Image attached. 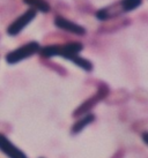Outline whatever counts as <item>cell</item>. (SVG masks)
<instances>
[{
    "label": "cell",
    "mask_w": 148,
    "mask_h": 158,
    "mask_svg": "<svg viewBox=\"0 0 148 158\" xmlns=\"http://www.w3.org/2000/svg\"><path fill=\"white\" fill-rule=\"evenodd\" d=\"M141 4L142 0H119L98 9L95 13V16L100 21H109L112 19L119 18L124 13L134 10L139 6H141Z\"/></svg>",
    "instance_id": "6da1fadb"
},
{
    "label": "cell",
    "mask_w": 148,
    "mask_h": 158,
    "mask_svg": "<svg viewBox=\"0 0 148 158\" xmlns=\"http://www.w3.org/2000/svg\"><path fill=\"white\" fill-rule=\"evenodd\" d=\"M83 50V45L80 42H68L65 44H53L43 46L39 50L41 57L44 59H49L52 57H63L71 60L73 57L78 56Z\"/></svg>",
    "instance_id": "7a4b0ae2"
},
{
    "label": "cell",
    "mask_w": 148,
    "mask_h": 158,
    "mask_svg": "<svg viewBox=\"0 0 148 158\" xmlns=\"http://www.w3.org/2000/svg\"><path fill=\"white\" fill-rule=\"evenodd\" d=\"M109 95H110V90H109L108 84L100 83L98 88H97V91H96L92 97L87 98L81 105L78 106V107L74 110L72 115H73L74 118H78V117H82L85 114H88L94 107H95V105L97 103H100L101 101L105 99Z\"/></svg>",
    "instance_id": "3957f363"
},
{
    "label": "cell",
    "mask_w": 148,
    "mask_h": 158,
    "mask_svg": "<svg viewBox=\"0 0 148 158\" xmlns=\"http://www.w3.org/2000/svg\"><path fill=\"white\" fill-rule=\"evenodd\" d=\"M41 50V45L38 42H29L24 45H21L20 48H15L13 51H11L6 54L5 60L9 65H15L18 62L22 61V60H26L28 58H30L31 56H34L36 53L39 52Z\"/></svg>",
    "instance_id": "277c9868"
},
{
    "label": "cell",
    "mask_w": 148,
    "mask_h": 158,
    "mask_svg": "<svg viewBox=\"0 0 148 158\" xmlns=\"http://www.w3.org/2000/svg\"><path fill=\"white\" fill-rule=\"evenodd\" d=\"M36 15H37V10H36V9H34V8L27 9L24 13L21 14L18 19H15L13 22L7 27V30H6L7 34H8L9 36L19 35V34L36 18Z\"/></svg>",
    "instance_id": "5b68a950"
},
{
    "label": "cell",
    "mask_w": 148,
    "mask_h": 158,
    "mask_svg": "<svg viewBox=\"0 0 148 158\" xmlns=\"http://www.w3.org/2000/svg\"><path fill=\"white\" fill-rule=\"evenodd\" d=\"M53 22H54V26H56L57 28H59V29L66 31V32L73 34V35L83 36V35H86V32H87L86 29H85L82 26H80L78 23L73 22V21H71V20L64 18V16H61V15L56 16Z\"/></svg>",
    "instance_id": "8992f818"
},
{
    "label": "cell",
    "mask_w": 148,
    "mask_h": 158,
    "mask_svg": "<svg viewBox=\"0 0 148 158\" xmlns=\"http://www.w3.org/2000/svg\"><path fill=\"white\" fill-rule=\"evenodd\" d=\"M0 151L8 158H28L21 149H19L16 145L11 142L7 136L1 133H0Z\"/></svg>",
    "instance_id": "52a82bcc"
},
{
    "label": "cell",
    "mask_w": 148,
    "mask_h": 158,
    "mask_svg": "<svg viewBox=\"0 0 148 158\" xmlns=\"http://www.w3.org/2000/svg\"><path fill=\"white\" fill-rule=\"evenodd\" d=\"M95 114L93 113H88L82 115L81 118H79L75 123H73V126L71 128V134L72 135H76L80 132H82L85 128L87 127L88 125H90L92 123L95 121Z\"/></svg>",
    "instance_id": "ba28073f"
},
{
    "label": "cell",
    "mask_w": 148,
    "mask_h": 158,
    "mask_svg": "<svg viewBox=\"0 0 148 158\" xmlns=\"http://www.w3.org/2000/svg\"><path fill=\"white\" fill-rule=\"evenodd\" d=\"M23 2L30 6V8H34L42 13H49L51 10V6L45 0H23Z\"/></svg>",
    "instance_id": "9c48e42d"
},
{
    "label": "cell",
    "mask_w": 148,
    "mask_h": 158,
    "mask_svg": "<svg viewBox=\"0 0 148 158\" xmlns=\"http://www.w3.org/2000/svg\"><path fill=\"white\" fill-rule=\"evenodd\" d=\"M71 61L73 62L75 66L80 67L81 69L86 70V72H92L93 68H94L93 62L90 61V60H88V59H86V58H83V57H80L79 54L72 58Z\"/></svg>",
    "instance_id": "30bf717a"
},
{
    "label": "cell",
    "mask_w": 148,
    "mask_h": 158,
    "mask_svg": "<svg viewBox=\"0 0 148 158\" xmlns=\"http://www.w3.org/2000/svg\"><path fill=\"white\" fill-rule=\"evenodd\" d=\"M141 140H142V142L148 147V132H144L141 134Z\"/></svg>",
    "instance_id": "8fae6325"
},
{
    "label": "cell",
    "mask_w": 148,
    "mask_h": 158,
    "mask_svg": "<svg viewBox=\"0 0 148 158\" xmlns=\"http://www.w3.org/2000/svg\"><path fill=\"white\" fill-rule=\"evenodd\" d=\"M39 158H42V157H39Z\"/></svg>",
    "instance_id": "7c38bea8"
}]
</instances>
